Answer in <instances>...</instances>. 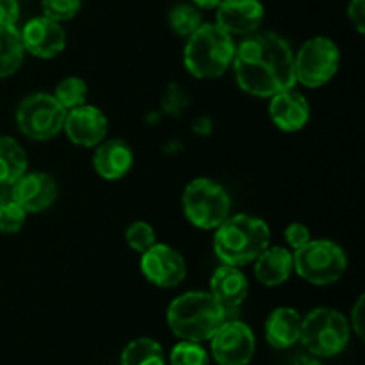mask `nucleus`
<instances>
[{"label": "nucleus", "mask_w": 365, "mask_h": 365, "mask_svg": "<svg viewBox=\"0 0 365 365\" xmlns=\"http://www.w3.org/2000/svg\"><path fill=\"white\" fill-rule=\"evenodd\" d=\"M299 341L316 356H335L348 346L349 323L334 309L312 310L302 319Z\"/></svg>", "instance_id": "0eeeda50"}, {"label": "nucleus", "mask_w": 365, "mask_h": 365, "mask_svg": "<svg viewBox=\"0 0 365 365\" xmlns=\"http://www.w3.org/2000/svg\"><path fill=\"white\" fill-rule=\"evenodd\" d=\"M185 217L189 223L202 230H216L232 210L227 189L210 178H195L184 189L182 196Z\"/></svg>", "instance_id": "39448f33"}, {"label": "nucleus", "mask_w": 365, "mask_h": 365, "mask_svg": "<svg viewBox=\"0 0 365 365\" xmlns=\"http://www.w3.org/2000/svg\"><path fill=\"white\" fill-rule=\"evenodd\" d=\"M141 271L150 284L160 289H171L185 280L187 264L177 250L155 242L141 253Z\"/></svg>", "instance_id": "9b49d317"}, {"label": "nucleus", "mask_w": 365, "mask_h": 365, "mask_svg": "<svg viewBox=\"0 0 365 365\" xmlns=\"http://www.w3.org/2000/svg\"><path fill=\"white\" fill-rule=\"evenodd\" d=\"M269 116L273 123L284 132H298L310 120V103L294 88L271 96Z\"/></svg>", "instance_id": "dca6fc26"}, {"label": "nucleus", "mask_w": 365, "mask_h": 365, "mask_svg": "<svg viewBox=\"0 0 365 365\" xmlns=\"http://www.w3.org/2000/svg\"><path fill=\"white\" fill-rule=\"evenodd\" d=\"M210 294L227 310L230 319V314L235 312L248 296V280L239 267L221 264L210 278Z\"/></svg>", "instance_id": "f3484780"}, {"label": "nucleus", "mask_w": 365, "mask_h": 365, "mask_svg": "<svg viewBox=\"0 0 365 365\" xmlns=\"http://www.w3.org/2000/svg\"><path fill=\"white\" fill-rule=\"evenodd\" d=\"M20 18L18 0H0V25H16Z\"/></svg>", "instance_id": "2f4dec72"}, {"label": "nucleus", "mask_w": 365, "mask_h": 365, "mask_svg": "<svg viewBox=\"0 0 365 365\" xmlns=\"http://www.w3.org/2000/svg\"><path fill=\"white\" fill-rule=\"evenodd\" d=\"M82 0H41L43 16L53 21H68L78 14Z\"/></svg>", "instance_id": "c85d7f7f"}, {"label": "nucleus", "mask_w": 365, "mask_h": 365, "mask_svg": "<svg viewBox=\"0 0 365 365\" xmlns=\"http://www.w3.org/2000/svg\"><path fill=\"white\" fill-rule=\"evenodd\" d=\"M171 365H210L209 355L200 342L182 341L171 349Z\"/></svg>", "instance_id": "a878e982"}, {"label": "nucleus", "mask_w": 365, "mask_h": 365, "mask_svg": "<svg viewBox=\"0 0 365 365\" xmlns=\"http://www.w3.org/2000/svg\"><path fill=\"white\" fill-rule=\"evenodd\" d=\"M285 241H287L289 248L291 250H299L302 246H305L307 242L312 239L310 235V230L303 223H291L287 228H285Z\"/></svg>", "instance_id": "7c9ffc66"}, {"label": "nucleus", "mask_w": 365, "mask_h": 365, "mask_svg": "<svg viewBox=\"0 0 365 365\" xmlns=\"http://www.w3.org/2000/svg\"><path fill=\"white\" fill-rule=\"evenodd\" d=\"M25 52L38 59H52L66 48V32L59 21L36 16L20 31Z\"/></svg>", "instance_id": "f8f14e48"}, {"label": "nucleus", "mask_w": 365, "mask_h": 365, "mask_svg": "<svg viewBox=\"0 0 365 365\" xmlns=\"http://www.w3.org/2000/svg\"><path fill=\"white\" fill-rule=\"evenodd\" d=\"M125 239H127L128 246L138 253L146 252L150 246L157 242L155 230L146 221H134L128 225V228L125 230Z\"/></svg>", "instance_id": "bb28decb"}, {"label": "nucleus", "mask_w": 365, "mask_h": 365, "mask_svg": "<svg viewBox=\"0 0 365 365\" xmlns=\"http://www.w3.org/2000/svg\"><path fill=\"white\" fill-rule=\"evenodd\" d=\"M234 38L217 24H202L187 38L184 64L196 78L221 77L234 61Z\"/></svg>", "instance_id": "20e7f679"}, {"label": "nucleus", "mask_w": 365, "mask_h": 365, "mask_svg": "<svg viewBox=\"0 0 365 365\" xmlns=\"http://www.w3.org/2000/svg\"><path fill=\"white\" fill-rule=\"evenodd\" d=\"M225 321H228L227 310L210 292H184L168 307V324L182 341H210Z\"/></svg>", "instance_id": "7ed1b4c3"}, {"label": "nucleus", "mask_w": 365, "mask_h": 365, "mask_svg": "<svg viewBox=\"0 0 365 365\" xmlns=\"http://www.w3.org/2000/svg\"><path fill=\"white\" fill-rule=\"evenodd\" d=\"M271 242L269 225L252 214L228 216L214 234V252L228 266L241 267L253 262Z\"/></svg>", "instance_id": "f03ea898"}, {"label": "nucleus", "mask_w": 365, "mask_h": 365, "mask_svg": "<svg viewBox=\"0 0 365 365\" xmlns=\"http://www.w3.org/2000/svg\"><path fill=\"white\" fill-rule=\"evenodd\" d=\"M341 64V50L330 38L317 36L302 45L294 56L296 82L305 88H321L337 75Z\"/></svg>", "instance_id": "1a4fd4ad"}, {"label": "nucleus", "mask_w": 365, "mask_h": 365, "mask_svg": "<svg viewBox=\"0 0 365 365\" xmlns=\"http://www.w3.org/2000/svg\"><path fill=\"white\" fill-rule=\"evenodd\" d=\"M191 2H192V6H196L198 9L210 11V9H216V7L220 6L223 0H191Z\"/></svg>", "instance_id": "f704fd0d"}, {"label": "nucleus", "mask_w": 365, "mask_h": 365, "mask_svg": "<svg viewBox=\"0 0 365 365\" xmlns=\"http://www.w3.org/2000/svg\"><path fill=\"white\" fill-rule=\"evenodd\" d=\"M11 198L27 214L43 212L57 198V184L46 173H25L11 185Z\"/></svg>", "instance_id": "2eb2a0df"}, {"label": "nucleus", "mask_w": 365, "mask_h": 365, "mask_svg": "<svg viewBox=\"0 0 365 365\" xmlns=\"http://www.w3.org/2000/svg\"><path fill=\"white\" fill-rule=\"evenodd\" d=\"M351 327L360 339H364V296H360L351 310Z\"/></svg>", "instance_id": "72a5a7b5"}, {"label": "nucleus", "mask_w": 365, "mask_h": 365, "mask_svg": "<svg viewBox=\"0 0 365 365\" xmlns=\"http://www.w3.org/2000/svg\"><path fill=\"white\" fill-rule=\"evenodd\" d=\"M25 48L16 25H0V78L11 77L24 63Z\"/></svg>", "instance_id": "4be33fe9"}, {"label": "nucleus", "mask_w": 365, "mask_h": 365, "mask_svg": "<svg viewBox=\"0 0 365 365\" xmlns=\"http://www.w3.org/2000/svg\"><path fill=\"white\" fill-rule=\"evenodd\" d=\"M29 159L24 146L9 135H0V185H13L27 173Z\"/></svg>", "instance_id": "412c9836"}, {"label": "nucleus", "mask_w": 365, "mask_h": 365, "mask_svg": "<svg viewBox=\"0 0 365 365\" xmlns=\"http://www.w3.org/2000/svg\"><path fill=\"white\" fill-rule=\"evenodd\" d=\"M348 18L353 27L364 34L365 31V0H351L348 6Z\"/></svg>", "instance_id": "473e14b6"}, {"label": "nucleus", "mask_w": 365, "mask_h": 365, "mask_svg": "<svg viewBox=\"0 0 365 365\" xmlns=\"http://www.w3.org/2000/svg\"><path fill=\"white\" fill-rule=\"evenodd\" d=\"M291 365H323L319 360L312 359V356H298Z\"/></svg>", "instance_id": "c9c22d12"}, {"label": "nucleus", "mask_w": 365, "mask_h": 365, "mask_svg": "<svg viewBox=\"0 0 365 365\" xmlns=\"http://www.w3.org/2000/svg\"><path fill=\"white\" fill-rule=\"evenodd\" d=\"M134 153L123 139H103L96 145L93 168L103 180H120L130 171Z\"/></svg>", "instance_id": "a211bd4d"}, {"label": "nucleus", "mask_w": 365, "mask_h": 365, "mask_svg": "<svg viewBox=\"0 0 365 365\" xmlns=\"http://www.w3.org/2000/svg\"><path fill=\"white\" fill-rule=\"evenodd\" d=\"M121 365H164L163 346L153 339H135L121 353Z\"/></svg>", "instance_id": "5701e85b"}, {"label": "nucleus", "mask_w": 365, "mask_h": 365, "mask_svg": "<svg viewBox=\"0 0 365 365\" xmlns=\"http://www.w3.org/2000/svg\"><path fill=\"white\" fill-rule=\"evenodd\" d=\"M25 221H27V212L13 198L0 203V232L2 234H16L24 228Z\"/></svg>", "instance_id": "cd10ccee"}, {"label": "nucleus", "mask_w": 365, "mask_h": 365, "mask_svg": "<svg viewBox=\"0 0 365 365\" xmlns=\"http://www.w3.org/2000/svg\"><path fill=\"white\" fill-rule=\"evenodd\" d=\"M234 71L239 88L252 96L271 98L296 86L294 52L274 32H252L234 53Z\"/></svg>", "instance_id": "f257e3e1"}, {"label": "nucleus", "mask_w": 365, "mask_h": 365, "mask_svg": "<svg viewBox=\"0 0 365 365\" xmlns=\"http://www.w3.org/2000/svg\"><path fill=\"white\" fill-rule=\"evenodd\" d=\"M107 128H109V121L106 114L98 107L84 103V106L68 110L63 130L66 132L68 139L73 145L95 148L106 139Z\"/></svg>", "instance_id": "ddd939ff"}, {"label": "nucleus", "mask_w": 365, "mask_h": 365, "mask_svg": "<svg viewBox=\"0 0 365 365\" xmlns=\"http://www.w3.org/2000/svg\"><path fill=\"white\" fill-rule=\"evenodd\" d=\"M68 110L50 93H34L21 100L16 109V125L32 141L53 139L64 127Z\"/></svg>", "instance_id": "6e6552de"}, {"label": "nucleus", "mask_w": 365, "mask_h": 365, "mask_svg": "<svg viewBox=\"0 0 365 365\" xmlns=\"http://www.w3.org/2000/svg\"><path fill=\"white\" fill-rule=\"evenodd\" d=\"M264 14L260 0H223L216 7V24L230 36H248L259 31Z\"/></svg>", "instance_id": "4468645a"}, {"label": "nucleus", "mask_w": 365, "mask_h": 365, "mask_svg": "<svg viewBox=\"0 0 365 365\" xmlns=\"http://www.w3.org/2000/svg\"><path fill=\"white\" fill-rule=\"evenodd\" d=\"M168 21H170L171 31L177 36H182V38H189L203 24L202 13H200L198 7L185 2L171 7L170 14H168Z\"/></svg>", "instance_id": "b1692460"}, {"label": "nucleus", "mask_w": 365, "mask_h": 365, "mask_svg": "<svg viewBox=\"0 0 365 365\" xmlns=\"http://www.w3.org/2000/svg\"><path fill=\"white\" fill-rule=\"evenodd\" d=\"M185 106H187V96H185V93L182 91L177 84L168 86L163 98L164 113H170L173 114V116H178V114L184 110Z\"/></svg>", "instance_id": "c756f323"}, {"label": "nucleus", "mask_w": 365, "mask_h": 365, "mask_svg": "<svg viewBox=\"0 0 365 365\" xmlns=\"http://www.w3.org/2000/svg\"><path fill=\"white\" fill-rule=\"evenodd\" d=\"M294 271L312 285H331L342 278L348 267L346 253L337 242L328 239H310L292 253Z\"/></svg>", "instance_id": "423d86ee"}, {"label": "nucleus", "mask_w": 365, "mask_h": 365, "mask_svg": "<svg viewBox=\"0 0 365 365\" xmlns=\"http://www.w3.org/2000/svg\"><path fill=\"white\" fill-rule=\"evenodd\" d=\"M210 341L212 356L220 365H248L255 355V335L242 321H225Z\"/></svg>", "instance_id": "9d476101"}, {"label": "nucleus", "mask_w": 365, "mask_h": 365, "mask_svg": "<svg viewBox=\"0 0 365 365\" xmlns=\"http://www.w3.org/2000/svg\"><path fill=\"white\" fill-rule=\"evenodd\" d=\"M57 102L66 110L75 109L78 106H84L88 98V84L81 77H66L57 84L53 91Z\"/></svg>", "instance_id": "393cba45"}, {"label": "nucleus", "mask_w": 365, "mask_h": 365, "mask_svg": "<svg viewBox=\"0 0 365 365\" xmlns=\"http://www.w3.org/2000/svg\"><path fill=\"white\" fill-rule=\"evenodd\" d=\"M255 277L266 287L285 284L294 271L291 250L282 246H267L255 260Z\"/></svg>", "instance_id": "6ab92c4d"}, {"label": "nucleus", "mask_w": 365, "mask_h": 365, "mask_svg": "<svg viewBox=\"0 0 365 365\" xmlns=\"http://www.w3.org/2000/svg\"><path fill=\"white\" fill-rule=\"evenodd\" d=\"M302 319L298 310L291 307H280L269 314L266 321V339L273 348L285 349L299 341Z\"/></svg>", "instance_id": "aec40b11"}]
</instances>
